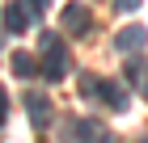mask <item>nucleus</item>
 Masks as SVG:
<instances>
[{
	"label": "nucleus",
	"instance_id": "f257e3e1",
	"mask_svg": "<svg viewBox=\"0 0 148 143\" xmlns=\"http://www.w3.org/2000/svg\"><path fill=\"white\" fill-rule=\"evenodd\" d=\"M38 51H42V76H47V80H64V72H68V51H64V38L47 30Z\"/></svg>",
	"mask_w": 148,
	"mask_h": 143
},
{
	"label": "nucleus",
	"instance_id": "f03ea898",
	"mask_svg": "<svg viewBox=\"0 0 148 143\" xmlns=\"http://www.w3.org/2000/svg\"><path fill=\"white\" fill-rule=\"evenodd\" d=\"M30 21H34V13H30V4H25V0L4 4V34H9V38H21V34L30 30Z\"/></svg>",
	"mask_w": 148,
	"mask_h": 143
},
{
	"label": "nucleus",
	"instance_id": "7ed1b4c3",
	"mask_svg": "<svg viewBox=\"0 0 148 143\" xmlns=\"http://www.w3.org/2000/svg\"><path fill=\"white\" fill-rule=\"evenodd\" d=\"M89 30H93V13L85 9V4H64V34L85 38Z\"/></svg>",
	"mask_w": 148,
	"mask_h": 143
},
{
	"label": "nucleus",
	"instance_id": "20e7f679",
	"mask_svg": "<svg viewBox=\"0 0 148 143\" xmlns=\"http://www.w3.org/2000/svg\"><path fill=\"white\" fill-rule=\"evenodd\" d=\"M144 42H148V30H144V25H123V30L114 34V51H123V55L144 51Z\"/></svg>",
	"mask_w": 148,
	"mask_h": 143
},
{
	"label": "nucleus",
	"instance_id": "39448f33",
	"mask_svg": "<svg viewBox=\"0 0 148 143\" xmlns=\"http://www.w3.org/2000/svg\"><path fill=\"white\" fill-rule=\"evenodd\" d=\"M25 110H30V118H34V126H47V122H51V101H47L42 93H34V88L25 93Z\"/></svg>",
	"mask_w": 148,
	"mask_h": 143
},
{
	"label": "nucleus",
	"instance_id": "423d86ee",
	"mask_svg": "<svg viewBox=\"0 0 148 143\" xmlns=\"http://www.w3.org/2000/svg\"><path fill=\"white\" fill-rule=\"evenodd\" d=\"M102 101L110 105V110H119V114L131 105V97H127V88L119 84V80H102Z\"/></svg>",
	"mask_w": 148,
	"mask_h": 143
},
{
	"label": "nucleus",
	"instance_id": "0eeeda50",
	"mask_svg": "<svg viewBox=\"0 0 148 143\" xmlns=\"http://www.w3.org/2000/svg\"><path fill=\"white\" fill-rule=\"evenodd\" d=\"M72 139H76V143H106V131L93 118H80L76 126H72Z\"/></svg>",
	"mask_w": 148,
	"mask_h": 143
},
{
	"label": "nucleus",
	"instance_id": "6e6552de",
	"mask_svg": "<svg viewBox=\"0 0 148 143\" xmlns=\"http://www.w3.org/2000/svg\"><path fill=\"white\" fill-rule=\"evenodd\" d=\"M127 84H136L140 93L148 97V59H140V55L127 59Z\"/></svg>",
	"mask_w": 148,
	"mask_h": 143
},
{
	"label": "nucleus",
	"instance_id": "1a4fd4ad",
	"mask_svg": "<svg viewBox=\"0 0 148 143\" xmlns=\"http://www.w3.org/2000/svg\"><path fill=\"white\" fill-rule=\"evenodd\" d=\"M9 67H13V76H21V80H34L42 67L34 63V55H25V51H17V55L9 59Z\"/></svg>",
	"mask_w": 148,
	"mask_h": 143
},
{
	"label": "nucleus",
	"instance_id": "9d476101",
	"mask_svg": "<svg viewBox=\"0 0 148 143\" xmlns=\"http://www.w3.org/2000/svg\"><path fill=\"white\" fill-rule=\"evenodd\" d=\"M76 93H80V97H85V101H93V97H102V80L85 72V76L76 80Z\"/></svg>",
	"mask_w": 148,
	"mask_h": 143
},
{
	"label": "nucleus",
	"instance_id": "9b49d317",
	"mask_svg": "<svg viewBox=\"0 0 148 143\" xmlns=\"http://www.w3.org/2000/svg\"><path fill=\"white\" fill-rule=\"evenodd\" d=\"M114 4H119L123 13H136V9H140V0H114Z\"/></svg>",
	"mask_w": 148,
	"mask_h": 143
},
{
	"label": "nucleus",
	"instance_id": "f8f14e48",
	"mask_svg": "<svg viewBox=\"0 0 148 143\" xmlns=\"http://www.w3.org/2000/svg\"><path fill=\"white\" fill-rule=\"evenodd\" d=\"M106 143H119V139H114V135H106Z\"/></svg>",
	"mask_w": 148,
	"mask_h": 143
}]
</instances>
